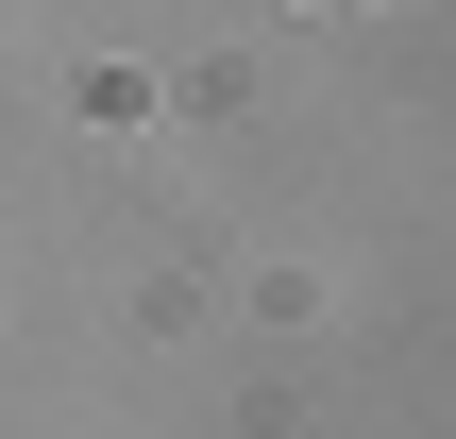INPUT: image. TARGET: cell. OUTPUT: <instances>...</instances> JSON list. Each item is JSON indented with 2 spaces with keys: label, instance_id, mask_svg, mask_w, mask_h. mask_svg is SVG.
I'll list each match as a JSON object with an SVG mask.
<instances>
[]
</instances>
